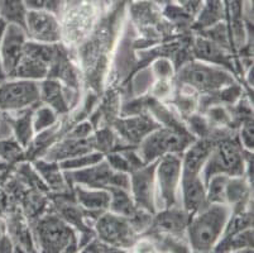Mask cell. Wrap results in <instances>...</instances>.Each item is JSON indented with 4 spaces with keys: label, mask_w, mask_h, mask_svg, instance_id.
I'll return each mask as SVG.
<instances>
[{
    "label": "cell",
    "mask_w": 254,
    "mask_h": 253,
    "mask_svg": "<svg viewBox=\"0 0 254 253\" xmlns=\"http://www.w3.org/2000/svg\"><path fill=\"white\" fill-rule=\"evenodd\" d=\"M233 209L228 204L209 203L191 215L187 224V240L193 252H211L220 241Z\"/></svg>",
    "instance_id": "obj_1"
},
{
    "label": "cell",
    "mask_w": 254,
    "mask_h": 253,
    "mask_svg": "<svg viewBox=\"0 0 254 253\" xmlns=\"http://www.w3.org/2000/svg\"><path fill=\"white\" fill-rule=\"evenodd\" d=\"M193 141L195 137L185 129L158 127L140 141L137 155L140 161L147 165L170 153H184Z\"/></svg>",
    "instance_id": "obj_2"
},
{
    "label": "cell",
    "mask_w": 254,
    "mask_h": 253,
    "mask_svg": "<svg viewBox=\"0 0 254 253\" xmlns=\"http://www.w3.org/2000/svg\"><path fill=\"white\" fill-rule=\"evenodd\" d=\"M244 172H246V160L242 147L238 143L226 139L215 147H212L202 167L201 178L206 186L210 177L218 173L234 177V176H243Z\"/></svg>",
    "instance_id": "obj_3"
},
{
    "label": "cell",
    "mask_w": 254,
    "mask_h": 253,
    "mask_svg": "<svg viewBox=\"0 0 254 253\" xmlns=\"http://www.w3.org/2000/svg\"><path fill=\"white\" fill-rule=\"evenodd\" d=\"M36 233L43 252H73L78 247L75 228L57 215H47L39 219Z\"/></svg>",
    "instance_id": "obj_4"
},
{
    "label": "cell",
    "mask_w": 254,
    "mask_h": 253,
    "mask_svg": "<svg viewBox=\"0 0 254 253\" xmlns=\"http://www.w3.org/2000/svg\"><path fill=\"white\" fill-rule=\"evenodd\" d=\"M71 184L82 185L92 189H109L122 187L129 190V173L118 172L110 167L105 157L98 164L85 167L81 170L62 171Z\"/></svg>",
    "instance_id": "obj_5"
},
{
    "label": "cell",
    "mask_w": 254,
    "mask_h": 253,
    "mask_svg": "<svg viewBox=\"0 0 254 253\" xmlns=\"http://www.w3.org/2000/svg\"><path fill=\"white\" fill-rule=\"evenodd\" d=\"M179 79L182 84L202 92H214L224 86H230L233 78L218 66L193 61L180 70Z\"/></svg>",
    "instance_id": "obj_6"
},
{
    "label": "cell",
    "mask_w": 254,
    "mask_h": 253,
    "mask_svg": "<svg viewBox=\"0 0 254 253\" xmlns=\"http://www.w3.org/2000/svg\"><path fill=\"white\" fill-rule=\"evenodd\" d=\"M41 103L39 83L28 79H9L0 83V110L18 111Z\"/></svg>",
    "instance_id": "obj_7"
},
{
    "label": "cell",
    "mask_w": 254,
    "mask_h": 253,
    "mask_svg": "<svg viewBox=\"0 0 254 253\" xmlns=\"http://www.w3.org/2000/svg\"><path fill=\"white\" fill-rule=\"evenodd\" d=\"M95 234L99 240L118 250L131 247L135 242V231L128 218L108 210L96 219Z\"/></svg>",
    "instance_id": "obj_8"
},
{
    "label": "cell",
    "mask_w": 254,
    "mask_h": 253,
    "mask_svg": "<svg viewBox=\"0 0 254 253\" xmlns=\"http://www.w3.org/2000/svg\"><path fill=\"white\" fill-rule=\"evenodd\" d=\"M181 157L170 153L158 159L156 166V180L159 190V198L163 206L173 208L177 205V192L181 184Z\"/></svg>",
    "instance_id": "obj_9"
},
{
    "label": "cell",
    "mask_w": 254,
    "mask_h": 253,
    "mask_svg": "<svg viewBox=\"0 0 254 253\" xmlns=\"http://www.w3.org/2000/svg\"><path fill=\"white\" fill-rule=\"evenodd\" d=\"M158 161V160H157ZM157 161L137 167L129 173V191L137 208L156 214V166Z\"/></svg>",
    "instance_id": "obj_10"
},
{
    "label": "cell",
    "mask_w": 254,
    "mask_h": 253,
    "mask_svg": "<svg viewBox=\"0 0 254 253\" xmlns=\"http://www.w3.org/2000/svg\"><path fill=\"white\" fill-rule=\"evenodd\" d=\"M28 36L24 28L17 24H8L0 38V66L5 79H13L24 52L25 42Z\"/></svg>",
    "instance_id": "obj_11"
},
{
    "label": "cell",
    "mask_w": 254,
    "mask_h": 253,
    "mask_svg": "<svg viewBox=\"0 0 254 253\" xmlns=\"http://www.w3.org/2000/svg\"><path fill=\"white\" fill-rule=\"evenodd\" d=\"M24 29L27 36L38 43L55 45L61 39L59 17L48 11L27 10Z\"/></svg>",
    "instance_id": "obj_12"
},
{
    "label": "cell",
    "mask_w": 254,
    "mask_h": 253,
    "mask_svg": "<svg viewBox=\"0 0 254 253\" xmlns=\"http://www.w3.org/2000/svg\"><path fill=\"white\" fill-rule=\"evenodd\" d=\"M180 189L182 191L184 209L190 215H193L209 204L206 198V186L201 176H181Z\"/></svg>",
    "instance_id": "obj_13"
},
{
    "label": "cell",
    "mask_w": 254,
    "mask_h": 253,
    "mask_svg": "<svg viewBox=\"0 0 254 253\" xmlns=\"http://www.w3.org/2000/svg\"><path fill=\"white\" fill-rule=\"evenodd\" d=\"M75 196L77 204L82 208L85 215L99 217L109 209L110 192L106 189H92V187L75 185Z\"/></svg>",
    "instance_id": "obj_14"
},
{
    "label": "cell",
    "mask_w": 254,
    "mask_h": 253,
    "mask_svg": "<svg viewBox=\"0 0 254 253\" xmlns=\"http://www.w3.org/2000/svg\"><path fill=\"white\" fill-rule=\"evenodd\" d=\"M212 143L207 139L193 141L181 159V176H201V170L212 150Z\"/></svg>",
    "instance_id": "obj_15"
},
{
    "label": "cell",
    "mask_w": 254,
    "mask_h": 253,
    "mask_svg": "<svg viewBox=\"0 0 254 253\" xmlns=\"http://www.w3.org/2000/svg\"><path fill=\"white\" fill-rule=\"evenodd\" d=\"M190 218L191 215L185 209H177V206L166 208L163 212L158 213L156 218L152 219L149 228L156 229L161 233L180 234L186 232Z\"/></svg>",
    "instance_id": "obj_16"
},
{
    "label": "cell",
    "mask_w": 254,
    "mask_h": 253,
    "mask_svg": "<svg viewBox=\"0 0 254 253\" xmlns=\"http://www.w3.org/2000/svg\"><path fill=\"white\" fill-rule=\"evenodd\" d=\"M39 95L41 103L52 108L57 114H66L70 110L71 103L66 90L57 79H43L42 83L39 84Z\"/></svg>",
    "instance_id": "obj_17"
},
{
    "label": "cell",
    "mask_w": 254,
    "mask_h": 253,
    "mask_svg": "<svg viewBox=\"0 0 254 253\" xmlns=\"http://www.w3.org/2000/svg\"><path fill=\"white\" fill-rule=\"evenodd\" d=\"M95 151L92 137L87 138H71L66 137L64 141L60 142L53 148H51L46 155V161L59 162L62 160L71 159V157L80 156L84 153Z\"/></svg>",
    "instance_id": "obj_18"
},
{
    "label": "cell",
    "mask_w": 254,
    "mask_h": 253,
    "mask_svg": "<svg viewBox=\"0 0 254 253\" xmlns=\"http://www.w3.org/2000/svg\"><path fill=\"white\" fill-rule=\"evenodd\" d=\"M34 106L24 110H18L17 115L14 113L5 111V120L10 125L11 131L14 133V139L22 146L23 148H27L31 143L32 138L34 136L33 125H32V114H33Z\"/></svg>",
    "instance_id": "obj_19"
},
{
    "label": "cell",
    "mask_w": 254,
    "mask_h": 253,
    "mask_svg": "<svg viewBox=\"0 0 254 253\" xmlns=\"http://www.w3.org/2000/svg\"><path fill=\"white\" fill-rule=\"evenodd\" d=\"M158 127L159 125L157 123H154L151 118L145 117V115L119 120L117 123V129L123 136V138L134 143H139L147 134H149Z\"/></svg>",
    "instance_id": "obj_20"
},
{
    "label": "cell",
    "mask_w": 254,
    "mask_h": 253,
    "mask_svg": "<svg viewBox=\"0 0 254 253\" xmlns=\"http://www.w3.org/2000/svg\"><path fill=\"white\" fill-rule=\"evenodd\" d=\"M225 18L224 0H202L196 15L195 25L201 29L209 28Z\"/></svg>",
    "instance_id": "obj_21"
},
{
    "label": "cell",
    "mask_w": 254,
    "mask_h": 253,
    "mask_svg": "<svg viewBox=\"0 0 254 253\" xmlns=\"http://www.w3.org/2000/svg\"><path fill=\"white\" fill-rule=\"evenodd\" d=\"M108 190L110 192V204L109 209H108L109 212L128 218V219H130L138 212L139 208H137L135 205L131 195L129 194V190L114 186L109 187Z\"/></svg>",
    "instance_id": "obj_22"
},
{
    "label": "cell",
    "mask_w": 254,
    "mask_h": 253,
    "mask_svg": "<svg viewBox=\"0 0 254 253\" xmlns=\"http://www.w3.org/2000/svg\"><path fill=\"white\" fill-rule=\"evenodd\" d=\"M195 55L197 59L206 62H212L216 66H228L232 69L229 57L224 53V48L215 42L205 38H197L195 42Z\"/></svg>",
    "instance_id": "obj_23"
},
{
    "label": "cell",
    "mask_w": 254,
    "mask_h": 253,
    "mask_svg": "<svg viewBox=\"0 0 254 253\" xmlns=\"http://www.w3.org/2000/svg\"><path fill=\"white\" fill-rule=\"evenodd\" d=\"M25 13L27 8L24 0H0V18L8 24H17L24 28Z\"/></svg>",
    "instance_id": "obj_24"
},
{
    "label": "cell",
    "mask_w": 254,
    "mask_h": 253,
    "mask_svg": "<svg viewBox=\"0 0 254 253\" xmlns=\"http://www.w3.org/2000/svg\"><path fill=\"white\" fill-rule=\"evenodd\" d=\"M59 122V114L46 104L36 105L32 114V125H33L34 134L43 133L51 127L56 125Z\"/></svg>",
    "instance_id": "obj_25"
},
{
    "label": "cell",
    "mask_w": 254,
    "mask_h": 253,
    "mask_svg": "<svg viewBox=\"0 0 254 253\" xmlns=\"http://www.w3.org/2000/svg\"><path fill=\"white\" fill-rule=\"evenodd\" d=\"M105 155L99 151H91V152L84 153V155H80V156L71 157V159L62 160V161H59L60 169L62 171H72V170H81V169H85V167L92 166V165L98 164L101 160H104Z\"/></svg>",
    "instance_id": "obj_26"
},
{
    "label": "cell",
    "mask_w": 254,
    "mask_h": 253,
    "mask_svg": "<svg viewBox=\"0 0 254 253\" xmlns=\"http://www.w3.org/2000/svg\"><path fill=\"white\" fill-rule=\"evenodd\" d=\"M36 169L38 172L42 175L46 182L50 185L52 189L61 190L64 187V180L66 178L62 176V170L60 169L59 164L53 161H37Z\"/></svg>",
    "instance_id": "obj_27"
},
{
    "label": "cell",
    "mask_w": 254,
    "mask_h": 253,
    "mask_svg": "<svg viewBox=\"0 0 254 253\" xmlns=\"http://www.w3.org/2000/svg\"><path fill=\"white\" fill-rule=\"evenodd\" d=\"M230 176L218 173L210 177L206 184L207 203L226 204V185Z\"/></svg>",
    "instance_id": "obj_28"
},
{
    "label": "cell",
    "mask_w": 254,
    "mask_h": 253,
    "mask_svg": "<svg viewBox=\"0 0 254 253\" xmlns=\"http://www.w3.org/2000/svg\"><path fill=\"white\" fill-rule=\"evenodd\" d=\"M27 10L48 11L59 17L64 8V0H24Z\"/></svg>",
    "instance_id": "obj_29"
},
{
    "label": "cell",
    "mask_w": 254,
    "mask_h": 253,
    "mask_svg": "<svg viewBox=\"0 0 254 253\" xmlns=\"http://www.w3.org/2000/svg\"><path fill=\"white\" fill-rule=\"evenodd\" d=\"M23 147L15 139H0V160L4 162H14L22 156Z\"/></svg>",
    "instance_id": "obj_30"
},
{
    "label": "cell",
    "mask_w": 254,
    "mask_h": 253,
    "mask_svg": "<svg viewBox=\"0 0 254 253\" xmlns=\"http://www.w3.org/2000/svg\"><path fill=\"white\" fill-rule=\"evenodd\" d=\"M106 162L110 165L114 171L118 172H124V173H130L131 171L134 170V167L131 165V162L129 161V159L127 157V155H120V153H109L108 156L105 157Z\"/></svg>",
    "instance_id": "obj_31"
},
{
    "label": "cell",
    "mask_w": 254,
    "mask_h": 253,
    "mask_svg": "<svg viewBox=\"0 0 254 253\" xmlns=\"http://www.w3.org/2000/svg\"><path fill=\"white\" fill-rule=\"evenodd\" d=\"M240 142L249 152L253 151V118H249L243 123V127L240 129Z\"/></svg>",
    "instance_id": "obj_32"
},
{
    "label": "cell",
    "mask_w": 254,
    "mask_h": 253,
    "mask_svg": "<svg viewBox=\"0 0 254 253\" xmlns=\"http://www.w3.org/2000/svg\"><path fill=\"white\" fill-rule=\"evenodd\" d=\"M91 134V124L89 122H82L73 127L67 137L71 138H87Z\"/></svg>",
    "instance_id": "obj_33"
},
{
    "label": "cell",
    "mask_w": 254,
    "mask_h": 253,
    "mask_svg": "<svg viewBox=\"0 0 254 253\" xmlns=\"http://www.w3.org/2000/svg\"><path fill=\"white\" fill-rule=\"evenodd\" d=\"M191 127H192V131L197 133L198 136H204L207 132V123L201 117L191 118Z\"/></svg>",
    "instance_id": "obj_34"
},
{
    "label": "cell",
    "mask_w": 254,
    "mask_h": 253,
    "mask_svg": "<svg viewBox=\"0 0 254 253\" xmlns=\"http://www.w3.org/2000/svg\"><path fill=\"white\" fill-rule=\"evenodd\" d=\"M209 115L212 120H215L216 123H221V124H225V123L229 122L230 119L229 114L221 108L211 109V110L209 111Z\"/></svg>",
    "instance_id": "obj_35"
},
{
    "label": "cell",
    "mask_w": 254,
    "mask_h": 253,
    "mask_svg": "<svg viewBox=\"0 0 254 253\" xmlns=\"http://www.w3.org/2000/svg\"><path fill=\"white\" fill-rule=\"evenodd\" d=\"M154 69H156L157 74H158L163 80H165L166 78H168L170 74L172 73V66H171L170 62L166 61V60H159V61H157V64L154 65Z\"/></svg>",
    "instance_id": "obj_36"
},
{
    "label": "cell",
    "mask_w": 254,
    "mask_h": 253,
    "mask_svg": "<svg viewBox=\"0 0 254 253\" xmlns=\"http://www.w3.org/2000/svg\"><path fill=\"white\" fill-rule=\"evenodd\" d=\"M109 1L113 6H118V5H126L129 0H109Z\"/></svg>",
    "instance_id": "obj_37"
},
{
    "label": "cell",
    "mask_w": 254,
    "mask_h": 253,
    "mask_svg": "<svg viewBox=\"0 0 254 253\" xmlns=\"http://www.w3.org/2000/svg\"><path fill=\"white\" fill-rule=\"evenodd\" d=\"M252 74H253V67H252V69H251V71H249V75H248V76H251ZM249 83H251L252 85H253V78H252V80H251V78H249Z\"/></svg>",
    "instance_id": "obj_38"
},
{
    "label": "cell",
    "mask_w": 254,
    "mask_h": 253,
    "mask_svg": "<svg viewBox=\"0 0 254 253\" xmlns=\"http://www.w3.org/2000/svg\"><path fill=\"white\" fill-rule=\"evenodd\" d=\"M0 113H1V110H0Z\"/></svg>",
    "instance_id": "obj_39"
}]
</instances>
